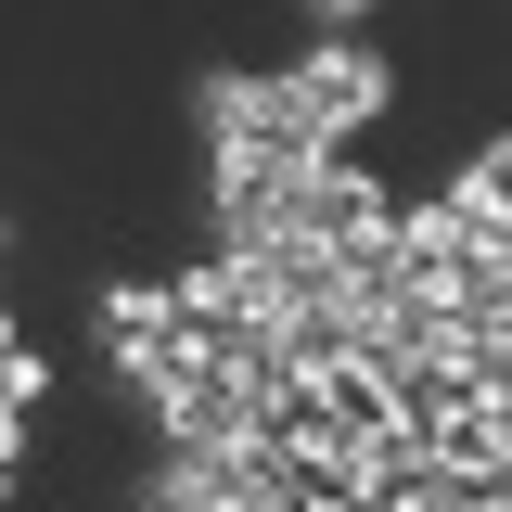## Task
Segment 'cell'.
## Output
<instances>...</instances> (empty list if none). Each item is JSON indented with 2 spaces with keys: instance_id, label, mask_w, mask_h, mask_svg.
Here are the masks:
<instances>
[{
  "instance_id": "cell-1",
  "label": "cell",
  "mask_w": 512,
  "mask_h": 512,
  "mask_svg": "<svg viewBox=\"0 0 512 512\" xmlns=\"http://www.w3.org/2000/svg\"><path fill=\"white\" fill-rule=\"evenodd\" d=\"M282 77L308 90V116L333 128V141H359V128L384 116V52H372V39H359V26H333V39H308V52L282 64Z\"/></svg>"
},
{
  "instance_id": "cell-2",
  "label": "cell",
  "mask_w": 512,
  "mask_h": 512,
  "mask_svg": "<svg viewBox=\"0 0 512 512\" xmlns=\"http://www.w3.org/2000/svg\"><path fill=\"white\" fill-rule=\"evenodd\" d=\"M423 448H436V474H487V487H512V397H461V410H436Z\"/></svg>"
},
{
  "instance_id": "cell-3",
  "label": "cell",
  "mask_w": 512,
  "mask_h": 512,
  "mask_svg": "<svg viewBox=\"0 0 512 512\" xmlns=\"http://www.w3.org/2000/svg\"><path fill=\"white\" fill-rule=\"evenodd\" d=\"M500 192H512V154L487 141V154L448 180V205H436V218H448V244H512V205H500Z\"/></svg>"
},
{
  "instance_id": "cell-4",
  "label": "cell",
  "mask_w": 512,
  "mask_h": 512,
  "mask_svg": "<svg viewBox=\"0 0 512 512\" xmlns=\"http://www.w3.org/2000/svg\"><path fill=\"white\" fill-rule=\"evenodd\" d=\"M154 333H167V282H116V295H103V346H116V359H141Z\"/></svg>"
},
{
  "instance_id": "cell-5",
  "label": "cell",
  "mask_w": 512,
  "mask_h": 512,
  "mask_svg": "<svg viewBox=\"0 0 512 512\" xmlns=\"http://www.w3.org/2000/svg\"><path fill=\"white\" fill-rule=\"evenodd\" d=\"M308 13H320V26H359V13H372V0H308Z\"/></svg>"
}]
</instances>
